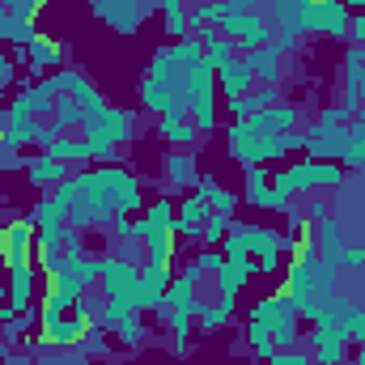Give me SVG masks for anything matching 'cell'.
<instances>
[{"label": "cell", "mask_w": 365, "mask_h": 365, "mask_svg": "<svg viewBox=\"0 0 365 365\" xmlns=\"http://www.w3.org/2000/svg\"><path fill=\"white\" fill-rule=\"evenodd\" d=\"M340 179H344L340 166H331V162H314V187H336Z\"/></svg>", "instance_id": "31"}, {"label": "cell", "mask_w": 365, "mask_h": 365, "mask_svg": "<svg viewBox=\"0 0 365 365\" xmlns=\"http://www.w3.org/2000/svg\"><path fill=\"white\" fill-rule=\"evenodd\" d=\"M276 102H280V86H251L242 98H230V110H234L238 119H247V115L268 110V106H276Z\"/></svg>", "instance_id": "14"}, {"label": "cell", "mask_w": 365, "mask_h": 365, "mask_svg": "<svg viewBox=\"0 0 365 365\" xmlns=\"http://www.w3.org/2000/svg\"><path fill=\"white\" fill-rule=\"evenodd\" d=\"M361 259H365V251H361Z\"/></svg>", "instance_id": "42"}, {"label": "cell", "mask_w": 365, "mask_h": 365, "mask_svg": "<svg viewBox=\"0 0 365 365\" xmlns=\"http://www.w3.org/2000/svg\"><path fill=\"white\" fill-rule=\"evenodd\" d=\"M349 26H353V13H349L344 0H319L314 34H323V38H349Z\"/></svg>", "instance_id": "12"}, {"label": "cell", "mask_w": 365, "mask_h": 365, "mask_svg": "<svg viewBox=\"0 0 365 365\" xmlns=\"http://www.w3.org/2000/svg\"><path fill=\"white\" fill-rule=\"evenodd\" d=\"M162 13H166V30H170L175 38H182V34H187V9H182V4H170V9H162Z\"/></svg>", "instance_id": "32"}, {"label": "cell", "mask_w": 365, "mask_h": 365, "mask_svg": "<svg viewBox=\"0 0 365 365\" xmlns=\"http://www.w3.org/2000/svg\"><path fill=\"white\" fill-rule=\"evenodd\" d=\"M13 166H17V149H9L4 136H0V170H13Z\"/></svg>", "instance_id": "37"}, {"label": "cell", "mask_w": 365, "mask_h": 365, "mask_svg": "<svg viewBox=\"0 0 365 365\" xmlns=\"http://www.w3.org/2000/svg\"><path fill=\"white\" fill-rule=\"evenodd\" d=\"M93 9H98V17H102L106 26L132 34V30L140 26V17L149 13V0H93Z\"/></svg>", "instance_id": "7"}, {"label": "cell", "mask_w": 365, "mask_h": 365, "mask_svg": "<svg viewBox=\"0 0 365 365\" xmlns=\"http://www.w3.org/2000/svg\"><path fill=\"white\" fill-rule=\"evenodd\" d=\"M212 217V208L200 200V195H191V200H182V208H179V217H175V234L179 238H195L200 230H204V221Z\"/></svg>", "instance_id": "15"}, {"label": "cell", "mask_w": 365, "mask_h": 365, "mask_svg": "<svg viewBox=\"0 0 365 365\" xmlns=\"http://www.w3.org/2000/svg\"><path fill=\"white\" fill-rule=\"evenodd\" d=\"M242 234H247V251L259 255V268L272 272L276 264H280V251H284L289 242H284L276 230H264V225H242Z\"/></svg>", "instance_id": "10"}, {"label": "cell", "mask_w": 365, "mask_h": 365, "mask_svg": "<svg viewBox=\"0 0 365 365\" xmlns=\"http://www.w3.org/2000/svg\"><path fill=\"white\" fill-rule=\"evenodd\" d=\"M331 280L336 268L323 264V259H310V255H297L293 268H289V284H284V297L297 306L302 319H314L323 310V302L331 297Z\"/></svg>", "instance_id": "1"}, {"label": "cell", "mask_w": 365, "mask_h": 365, "mask_svg": "<svg viewBox=\"0 0 365 365\" xmlns=\"http://www.w3.org/2000/svg\"><path fill=\"white\" fill-rule=\"evenodd\" d=\"M170 56H175L182 68L191 73V68H200V64H204V43H200V38H187V34H182L179 43L170 47Z\"/></svg>", "instance_id": "25"}, {"label": "cell", "mask_w": 365, "mask_h": 365, "mask_svg": "<svg viewBox=\"0 0 365 365\" xmlns=\"http://www.w3.org/2000/svg\"><path fill=\"white\" fill-rule=\"evenodd\" d=\"M238 56H242V47H238V43H230V38H221V34H212V38L204 43V60H208L217 73H221L230 60H238Z\"/></svg>", "instance_id": "22"}, {"label": "cell", "mask_w": 365, "mask_h": 365, "mask_svg": "<svg viewBox=\"0 0 365 365\" xmlns=\"http://www.w3.org/2000/svg\"><path fill=\"white\" fill-rule=\"evenodd\" d=\"M30 251H34V234H30L26 221H13V225L0 230V264H9V272L13 268H26L30 264Z\"/></svg>", "instance_id": "4"}, {"label": "cell", "mask_w": 365, "mask_h": 365, "mask_svg": "<svg viewBox=\"0 0 365 365\" xmlns=\"http://www.w3.org/2000/svg\"><path fill=\"white\" fill-rule=\"evenodd\" d=\"M4 297H9V289H4V284H0V306H4Z\"/></svg>", "instance_id": "40"}, {"label": "cell", "mask_w": 365, "mask_h": 365, "mask_svg": "<svg viewBox=\"0 0 365 365\" xmlns=\"http://www.w3.org/2000/svg\"><path fill=\"white\" fill-rule=\"evenodd\" d=\"M221 234H230V217H225V212H212V217L204 221V230H200V238H204V242H217Z\"/></svg>", "instance_id": "29"}, {"label": "cell", "mask_w": 365, "mask_h": 365, "mask_svg": "<svg viewBox=\"0 0 365 365\" xmlns=\"http://www.w3.org/2000/svg\"><path fill=\"white\" fill-rule=\"evenodd\" d=\"M195 195H200L212 212H225V217H234V208H238V195L225 191V187H217L212 179H195Z\"/></svg>", "instance_id": "19"}, {"label": "cell", "mask_w": 365, "mask_h": 365, "mask_svg": "<svg viewBox=\"0 0 365 365\" xmlns=\"http://www.w3.org/2000/svg\"><path fill=\"white\" fill-rule=\"evenodd\" d=\"M115 331H119V336H123L128 344H136V340H140V310H132V314H128V319H123V323H119Z\"/></svg>", "instance_id": "35"}, {"label": "cell", "mask_w": 365, "mask_h": 365, "mask_svg": "<svg viewBox=\"0 0 365 365\" xmlns=\"http://www.w3.org/2000/svg\"><path fill=\"white\" fill-rule=\"evenodd\" d=\"M9 13H13V21H30L38 9H43V0H0Z\"/></svg>", "instance_id": "30"}, {"label": "cell", "mask_w": 365, "mask_h": 365, "mask_svg": "<svg viewBox=\"0 0 365 365\" xmlns=\"http://www.w3.org/2000/svg\"><path fill=\"white\" fill-rule=\"evenodd\" d=\"M136 284H140V268L123 255H102V276H98V289L110 297V302H132L136 306Z\"/></svg>", "instance_id": "3"}, {"label": "cell", "mask_w": 365, "mask_h": 365, "mask_svg": "<svg viewBox=\"0 0 365 365\" xmlns=\"http://www.w3.org/2000/svg\"><path fill=\"white\" fill-rule=\"evenodd\" d=\"M86 336H90V319H81L77 310H73V314H56V319H43V344L68 349V344H81Z\"/></svg>", "instance_id": "6"}, {"label": "cell", "mask_w": 365, "mask_h": 365, "mask_svg": "<svg viewBox=\"0 0 365 365\" xmlns=\"http://www.w3.org/2000/svg\"><path fill=\"white\" fill-rule=\"evenodd\" d=\"M26 175H30V182H34V187H56V182L68 179L73 170H68L64 162H56L51 153H38V158H34V162L26 166Z\"/></svg>", "instance_id": "18"}, {"label": "cell", "mask_w": 365, "mask_h": 365, "mask_svg": "<svg viewBox=\"0 0 365 365\" xmlns=\"http://www.w3.org/2000/svg\"><path fill=\"white\" fill-rule=\"evenodd\" d=\"M217 77H221V90L230 93V98H242V93L255 86V77H251V68L242 64V56H238V60H230Z\"/></svg>", "instance_id": "20"}, {"label": "cell", "mask_w": 365, "mask_h": 365, "mask_svg": "<svg viewBox=\"0 0 365 365\" xmlns=\"http://www.w3.org/2000/svg\"><path fill=\"white\" fill-rule=\"evenodd\" d=\"M166 175H170V182H195V166H191V158L175 153V158L166 162Z\"/></svg>", "instance_id": "27"}, {"label": "cell", "mask_w": 365, "mask_h": 365, "mask_svg": "<svg viewBox=\"0 0 365 365\" xmlns=\"http://www.w3.org/2000/svg\"><path fill=\"white\" fill-rule=\"evenodd\" d=\"M98 175H102V182H106V191H110V204H115V212H119V217H128V212H136V208H140V187H136V179H132L128 170L102 166Z\"/></svg>", "instance_id": "8"}, {"label": "cell", "mask_w": 365, "mask_h": 365, "mask_svg": "<svg viewBox=\"0 0 365 365\" xmlns=\"http://www.w3.org/2000/svg\"><path fill=\"white\" fill-rule=\"evenodd\" d=\"M242 64L251 68L255 86H280V81H284V51H276V47L242 51Z\"/></svg>", "instance_id": "9"}, {"label": "cell", "mask_w": 365, "mask_h": 365, "mask_svg": "<svg viewBox=\"0 0 365 365\" xmlns=\"http://www.w3.org/2000/svg\"><path fill=\"white\" fill-rule=\"evenodd\" d=\"M81 136H86V145H90V158L98 162H110L115 158V149L132 136V110H98L90 115L86 123H81Z\"/></svg>", "instance_id": "2"}, {"label": "cell", "mask_w": 365, "mask_h": 365, "mask_svg": "<svg viewBox=\"0 0 365 365\" xmlns=\"http://www.w3.org/2000/svg\"><path fill=\"white\" fill-rule=\"evenodd\" d=\"M221 264H225V255H221V251H204V255L195 259V268H200L204 276H217V272H221Z\"/></svg>", "instance_id": "36"}, {"label": "cell", "mask_w": 365, "mask_h": 365, "mask_svg": "<svg viewBox=\"0 0 365 365\" xmlns=\"http://www.w3.org/2000/svg\"><path fill=\"white\" fill-rule=\"evenodd\" d=\"M306 153H310V162H323V158H344L349 153V123L344 128H314L310 136H306Z\"/></svg>", "instance_id": "11"}, {"label": "cell", "mask_w": 365, "mask_h": 365, "mask_svg": "<svg viewBox=\"0 0 365 365\" xmlns=\"http://www.w3.org/2000/svg\"><path fill=\"white\" fill-rule=\"evenodd\" d=\"M251 319H255V323H264V327L272 331V327H280L284 319H302V314H297V306H293L284 293H276V297H264V302L251 310Z\"/></svg>", "instance_id": "16"}, {"label": "cell", "mask_w": 365, "mask_h": 365, "mask_svg": "<svg viewBox=\"0 0 365 365\" xmlns=\"http://www.w3.org/2000/svg\"><path fill=\"white\" fill-rule=\"evenodd\" d=\"M247 200L259 208H272V175L264 166H247Z\"/></svg>", "instance_id": "21"}, {"label": "cell", "mask_w": 365, "mask_h": 365, "mask_svg": "<svg viewBox=\"0 0 365 365\" xmlns=\"http://www.w3.org/2000/svg\"><path fill=\"white\" fill-rule=\"evenodd\" d=\"M349 38H353L357 47H365V13H361V17H353V26H349Z\"/></svg>", "instance_id": "38"}, {"label": "cell", "mask_w": 365, "mask_h": 365, "mask_svg": "<svg viewBox=\"0 0 365 365\" xmlns=\"http://www.w3.org/2000/svg\"><path fill=\"white\" fill-rule=\"evenodd\" d=\"M60 43H51V38H34L30 43V64L34 68H47V64H60Z\"/></svg>", "instance_id": "26"}, {"label": "cell", "mask_w": 365, "mask_h": 365, "mask_svg": "<svg viewBox=\"0 0 365 365\" xmlns=\"http://www.w3.org/2000/svg\"><path fill=\"white\" fill-rule=\"evenodd\" d=\"M268 365H314V361H310V353L302 344H293V349H276L268 357Z\"/></svg>", "instance_id": "28"}, {"label": "cell", "mask_w": 365, "mask_h": 365, "mask_svg": "<svg viewBox=\"0 0 365 365\" xmlns=\"http://www.w3.org/2000/svg\"><path fill=\"white\" fill-rule=\"evenodd\" d=\"M43 153H51V158L64 162L68 170H86V162H90V145H86V136H60V140H51Z\"/></svg>", "instance_id": "13"}, {"label": "cell", "mask_w": 365, "mask_h": 365, "mask_svg": "<svg viewBox=\"0 0 365 365\" xmlns=\"http://www.w3.org/2000/svg\"><path fill=\"white\" fill-rule=\"evenodd\" d=\"M9 34H13V13L0 4V38H9Z\"/></svg>", "instance_id": "39"}, {"label": "cell", "mask_w": 365, "mask_h": 365, "mask_svg": "<svg viewBox=\"0 0 365 365\" xmlns=\"http://www.w3.org/2000/svg\"><path fill=\"white\" fill-rule=\"evenodd\" d=\"M195 136H200V128H195V119H191L187 110L162 115V140H166V145H175V149H187Z\"/></svg>", "instance_id": "17"}, {"label": "cell", "mask_w": 365, "mask_h": 365, "mask_svg": "<svg viewBox=\"0 0 365 365\" xmlns=\"http://www.w3.org/2000/svg\"><path fill=\"white\" fill-rule=\"evenodd\" d=\"M170 284V264H140V284H136V310H162Z\"/></svg>", "instance_id": "5"}, {"label": "cell", "mask_w": 365, "mask_h": 365, "mask_svg": "<svg viewBox=\"0 0 365 365\" xmlns=\"http://www.w3.org/2000/svg\"><path fill=\"white\" fill-rule=\"evenodd\" d=\"M38 34H34V21H13V34H9V43H17V47H30Z\"/></svg>", "instance_id": "34"}, {"label": "cell", "mask_w": 365, "mask_h": 365, "mask_svg": "<svg viewBox=\"0 0 365 365\" xmlns=\"http://www.w3.org/2000/svg\"><path fill=\"white\" fill-rule=\"evenodd\" d=\"M30 217H34V225H38V230H51V225H68V208H64L60 200H51V195H47V200H38Z\"/></svg>", "instance_id": "24"}, {"label": "cell", "mask_w": 365, "mask_h": 365, "mask_svg": "<svg viewBox=\"0 0 365 365\" xmlns=\"http://www.w3.org/2000/svg\"><path fill=\"white\" fill-rule=\"evenodd\" d=\"M349 340H353L357 349L365 344V306H353V310H349Z\"/></svg>", "instance_id": "33"}, {"label": "cell", "mask_w": 365, "mask_h": 365, "mask_svg": "<svg viewBox=\"0 0 365 365\" xmlns=\"http://www.w3.org/2000/svg\"><path fill=\"white\" fill-rule=\"evenodd\" d=\"M344 4H365V0H344Z\"/></svg>", "instance_id": "41"}, {"label": "cell", "mask_w": 365, "mask_h": 365, "mask_svg": "<svg viewBox=\"0 0 365 365\" xmlns=\"http://www.w3.org/2000/svg\"><path fill=\"white\" fill-rule=\"evenodd\" d=\"M30 280H34V272H30V264L26 268H13V284H4L9 289V310H26L30 306Z\"/></svg>", "instance_id": "23"}]
</instances>
